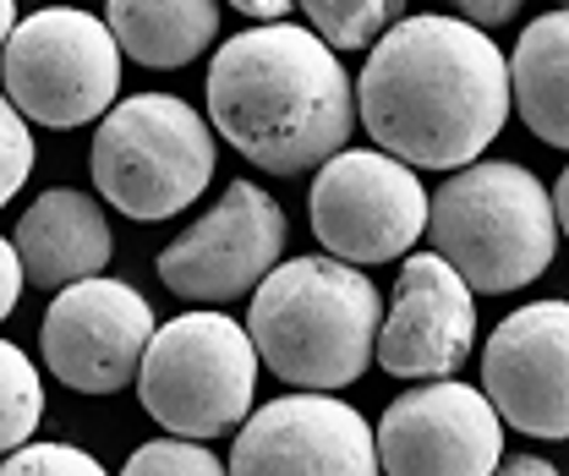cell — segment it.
Instances as JSON below:
<instances>
[{
	"label": "cell",
	"instance_id": "11",
	"mask_svg": "<svg viewBox=\"0 0 569 476\" xmlns=\"http://www.w3.org/2000/svg\"><path fill=\"white\" fill-rule=\"evenodd\" d=\"M378 460L383 476H493L503 460V416L488 389L432 378L383 410Z\"/></svg>",
	"mask_w": 569,
	"mask_h": 476
},
{
	"label": "cell",
	"instance_id": "28",
	"mask_svg": "<svg viewBox=\"0 0 569 476\" xmlns=\"http://www.w3.org/2000/svg\"><path fill=\"white\" fill-rule=\"evenodd\" d=\"M11 28H17V0H0V50H6Z\"/></svg>",
	"mask_w": 569,
	"mask_h": 476
},
{
	"label": "cell",
	"instance_id": "17",
	"mask_svg": "<svg viewBox=\"0 0 569 476\" xmlns=\"http://www.w3.org/2000/svg\"><path fill=\"white\" fill-rule=\"evenodd\" d=\"M219 6L224 0H104V22L127 61L176 71L219 39Z\"/></svg>",
	"mask_w": 569,
	"mask_h": 476
},
{
	"label": "cell",
	"instance_id": "16",
	"mask_svg": "<svg viewBox=\"0 0 569 476\" xmlns=\"http://www.w3.org/2000/svg\"><path fill=\"white\" fill-rule=\"evenodd\" d=\"M509 88L526 132L569 153V6L526 22L509 56Z\"/></svg>",
	"mask_w": 569,
	"mask_h": 476
},
{
	"label": "cell",
	"instance_id": "5",
	"mask_svg": "<svg viewBox=\"0 0 569 476\" xmlns=\"http://www.w3.org/2000/svg\"><path fill=\"white\" fill-rule=\"evenodd\" d=\"M213 137L219 132L209 116H198L176 93L121 99L93 132V153H88L93 187L116 214L138 225L176 219L209 192L219 165Z\"/></svg>",
	"mask_w": 569,
	"mask_h": 476
},
{
	"label": "cell",
	"instance_id": "14",
	"mask_svg": "<svg viewBox=\"0 0 569 476\" xmlns=\"http://www.w3.org/2000/svg\"><path fill=\"white\" fill-rule=\"evenodd\" d=\"M482 389L503 427L569 438V301H531L498 324L482 345Z\"/></svg>",
	"mask_w": 569,
	"mask_h": 476
},
{
	"label": "cell",
	"instance_id": "25",
	"mask_svg": "<svg viewBox=\"0 0 569 476\" xmlns=\"http://www.w3.org/2000/svg\"><path fill=\"white\" fill-rule=\"evenodd\" d=\"M493 476H565L553 460H542V455H509V460H498Z\"/></svg>",
	"mask_w": 569,
	"mask_h": 476
},
{
	"label": "cell",
	"instance_id": "21",
	"mask_svg": "<svg viewBox=\"0 0 569 476\" xmlns=\"http://www.w3.org/2000/svg\"><path fill=\"white\" fill-rule=\"evenodd\" d=\"M33 159H39V148H33V132H28V116L0 88V208L22 192V181L33 176Z\"/></svg>",
	"mask_w": 569,
	"mask_h": 476
},
{
	"label": "cell",
	"instance_id": "2",
	"mask_svg": "<svg viewBox=\"0 0 569 476\" xmlns=\"http://www.w3.org/2000/svg\"><path fill=\"white\" fill-rule=\"evenodd\" d=\"M209 121L247 165L269 176H301L351 148L361 110L340 50L284 17L213 50Z\"/></svg>",
	"mask_w": 569,
	"mask_h": 476
},
{
	"label": "cell",
	"instance_id": "4",
	"mask_svg": "<svg viewBox=\"0 0 569 476\" xmlns=\"http://www.w3.org/2000/svg\"><path fill=\"white\" fill-rule=\"evenodd\" d=\"M432 252H443L477 296L526 290L559 258L553 192L515 159L460 165L438 192L427 219Z\"/></svg>",
	"mask_w": 569,
	"mask_h": 476
},
{
	"label": "cell",
	"instance_id": "13",
	"mask_svg": "<svg viewBox=\"0 0 569 476\" xmlns=\"http://www.w3.org/2000/svg\"><path fill=\"white\" fill-rule=\"evenodd\" d=\"M477 350V290L443 252H411L395 279V301L378 329V367L389 378H455Z\"/></svg>",
	"mask_w": 569,
	"mask_h": 476
},
{
	"label": "cell",
	"instance_id": "19",
	"mask_svg": "<svg viewBox=\"0 0 569 476\" xmlns=\"http://www.w3.org/2000/svg\"><path fill=\"white\" fill-rule=\"evenodd\" d=\"M39 416H44V378H39V367L22 356V345L0 340V460L33 438Z\"/></svg>",
	"mask_w": 569,
	"mask_h": 476
},
{
	"label": "cell",
	"instance_id": "20",
	"mask_svg": "<svg viewBox=\"0 0 569 476\" xmlns=\"http://www.w3.org/2000/svg\"><path fill=\"white\" fill-rule=\"evenodd\" d=\"M121 476H230V460H219L198 438H153L132 449Z\"/></svg>",
	"mask_w": 569,
	"mask_h": 476
},
{
	"label": "cell",
	"instance_id": "23",
	"mask_svg": "<svg viewBox=\"0 0 569 476\" xmlns=\"http://www.w3.org/2000/svg\"><path fill=\"white\" fill-rule=\"evenodd\" d=\"M520 6L526 0H449V11L460 17V22H471V28H503V22H515L520 17Z\"/></svg>",
	"mask_w": 569,
	"mask_h": 476
},
{
	"label": "cell",
	"instance_id": "12",
	"mask_svg": "<svg viewBox=\"0 0 569 476\" xmlns=\"http://www.w3.org/2000/svg\"><path fill=\"white\" fill-rule=\"evenodd\" d=\"M230 476H383L378 433L335 395H280L241 422Z\"/></svg>",
	"mask_w": 569,
	"mask_h": 476
},
{
	"label": "cell",
	"instance_id": "15",
	"mask_svg": "<svg viewBox=\"0 0 569 476\" xmlns=\"http://www.w3.org/2000/svg\"><path fill=\"white\" fill-rule=\"evenodd\" d=\"M11 241H17V258H22V279L33 290H50V296L77 285V279L104 274L116 258V236H110L104 208L88 192H71V187L39 192L28 204V214L17 219Z\"/></svg>",
	"mask_w": 569,
	"mask_h": 476
},
{
	"label": "cell",
	"instance_id": "8",
	"mask_svg": "<svg viewBox=\"0 0 569 476\" xmlns=\"http://www.w3.org/2000/svg\"><path fill=\"white\" fill-rule=\"evenodd\" d=\"M307 214L329 258L378 269V264L417 252V236L432 219V198H427L417 165L372 142V148H340L329 165H318Z\"/></svg>",
	"mask_w": 569,
	"mask_h": 476
},
{
	"label": "cell",
	"instance_id": "7",
	"mask_svg": "<svg viewBox=\"0 0 569 476\" xmlns=\"http://www.w3.org/2000/svg\"><path fill=\"white\" fill-rule=\"evenodd\" d=\"M0 88L33 127H88L116 110L121 44L104 17L77 6H44L22 17L0 50Z\"/></svg>",
	"mask_w": 569,
	"mask_h": 476
},
{
	"label": "cell",
	"instance_id": "26",
	"mask_svg": "<svg viewBox=\"0 0 569 476\" xmlns=\"http://www.w3.org/2000/svg\"><path fill=\"white\" fill-rule=\"evenodd\" d=\"M224 6H236V11L252 17V22H284V11H290L296 0H224Z\"/></svg>",
	"mask_w": 569,
	"mask_h": 476
},
{
	"label": "cell",
	"instance_id": "27",
	"mask_svg": "<svg viewBox=\"0 0 569 476\" xmlns=\"http://www.w3.org/2000/svg\"><path fill=\"white\" fill-rule=\"evenodd\" d=\"M553 214H559V230L569 236V165L559 170V181H553Z\"/></svg>",
	"mask_w": 569,
	"mask_h": 476
},
{
	"label": "cell",
	"instance_id": "22",
	"mask_svg": "<svg viewBox=\"0 0 569 476\" xmlns=\"http://www.w3.org/2000/svg\"><path fill=\"white\" fill-rule=\"evenodd\" d=\"M0 476H110L77 444H22L0 460Z\"/></svg>",
	"mask_w": 569,
	"mask_h": 476
},
{
	"label": "cell",
	"instance_id": "10",
	"mask_svg": "<svg viewBox=\"0 0 569 476\" xmlns=\"http://www.w3.org/2000/svg\"><path fill=\"white\" fill-rule=\"evenodd\" d=\"M148 340H153V307L142 301L138 285L110 274L56 290L39 324L44 367L77 395H116L138 384Z\"/></svg>",
	"mask_w": 569,
	"mask_h": 476
},
{
	"label": "cell",
	"instance_id": "9",
	"mask_svg": "<svg viewBox=\"0 0 569 476\" xmlns=\"http://www.w3.org/2000/svg\"><path fill=\"white\" fill-rule=\"evenodd\" d=\"M284 208L258 181H230L224 198L159 252V285L181 301H241L284 264Z\"/></svg>",
	"mask_w": 569,
	"mask_h": 476
},
{
	"label": "cell",
	"instance_id": "24",
	"mask_svg": "<svg viewBox=\"0 0 569 476\" xmlns=\"http://www.w3.org/2000/svg\"><path fill=\"white\" fill-rule=\"evenodd\" d=\"M22 258H17V241H6L0 236V324L11 318V307H17V296H22Z\"/></svg>",
	"mask_w": 569,
	"mask_h": 476
},
{
	"label": "cell",
	"instance_id": "18",
	"mask_svg": "<svg viewBox=\"0 0 569 476\" xmlns=\"http://www.w3.org/2000/svg\"><path fill=\"white\" fill-rule=\"evenodd\" d=\"M296 6L307 11V28L335 50H372L406 17V0H296Z\"/></svg>",
	"mask_w": 569,
	"mask_h": 476
},
{
	"label": "cell",
	"instance_id": "6",
	"mask_svg": "<svg viewBox=\"0 0 569 476\" xmlns=\"http://www.w3.org/2000/svg\"><path fill=\"white\" fill-rule=\"evenodd\" d=\"M258 345L224 313H181L153 329L138 373L142 410L176 438H224L252 416L258 395Z\"/></svg>",
	"mask_w": 569,
	"mask_h": 476
},
{
	"label": "cell",
	"instance_id": "29",
	"mask_svg": "<svg viewBox=\"0 0 569 476\" xmlns=\"http://www.w3.org/2000/svg\"><path fill=\"white\" fill-rule=\"evenodd\" d=\"M559 6H569V0H559Z\"/></svg>",
	"mask_w": 569,
	"mask_h": 476
},
{
	"label": "cell",
	"instance_id": "1",
	"mask_svg": "<svg viewBox=\"0 0 569 476\" xmlns=\"http://www.w3.org/2000/svg\"><path fill=\"white\" fill-rule=\"evenodd\" d=\"M356 110L378 148L417 170H460L488 153L515 110L509 61L455 11L400 17L356 77Z\"/></svg>",
	"mask_w": 569,
	"mask_h": 476
},
{
	"label": "cell",
	"instance_id": "3",
	"mask_svg": "<svg viewBox=\"0 0 569 476\" xmlns=\"http://www.w3.org/2000/svg\"><path fill=\"white\" fill-rule=\"evenodd\" d=\"M383 329V301L372 274L340 264V258H284L252 290L247 335L258 345L263 367L290 389L335 395L356 384Z\"/></svg>",
	"mask_w": 569,
	"mask_h": 476
}]
</instances>
